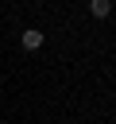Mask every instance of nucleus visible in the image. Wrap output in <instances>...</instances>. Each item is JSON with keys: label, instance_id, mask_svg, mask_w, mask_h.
<instances>
[{"label": "nucleus", "instance_id": "nucleus-1", "mask_svg": "<svg viewBox=\"0 0 116 124\" xmlns=\"http://www.w3.org/2000/svg\"><path fill=\"white\" fill-rule=\"evenodd\" d=\"M43 43H46V35H43L39 27H27V31H23V50L35 54V50H43Z\"/></svg>", "mask_w": 116, "mask_h": 124}, {"label": "nucleus", "instance_id": "nucleus-2", "mask_svg": "<svg viewBox=\"0 0 116 124\" xmlns=\"http://www.w3.org/2000/svg\"><path fill=\"white\" fill-rule=\"evenodd\" d=\"M89 12H93L97 19H108V16H112V0H89Z\"/></svg>", "mask_w": 116, "mask_h": 124}]
</instances>
